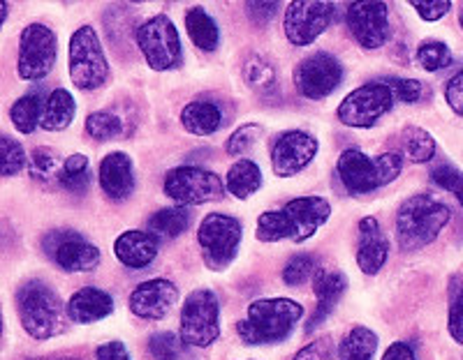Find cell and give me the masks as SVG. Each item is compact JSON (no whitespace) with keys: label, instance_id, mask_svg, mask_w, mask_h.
Segmentation results:
<instances>
[{"label":"cell","instance_id":"7bdbcfd3","mask_svg":"<svg viewBox=\"0 0 463 360\" xmlns=\"http://www.w3.org/2000/svg\"><path fill=\"white\" fill-rule=\"evenodd\" d=\"M383 84H387L392 88V93H394L396 99H401V102H420L421 95H424V86H421V81H417V78H405V77H384L380 78Z\"/></svg>","mask_w":463,"mask_h":360},{"label":"cell","instance_id":"4316f807","mask_svg":"<svg viewBox=\"0 0 463 360\" xmlns=\"http://www.w3.org/2000/svg\"><path fill=\"white\" fill-rule=\"evenodd\" d=\"M225 188L232 197L248 198L250 194H255L262 188V169L253 160H239L227 171Z\"/></svg>","mask_w":463,"mask_h":360},{"label":"cell","instance_id":"44dd1931","mask_svg":"<svg viewBox=\"0 0 463 360\" xmlns=\"http://www.w3.org/2000/svg\"><path fill=\"white\" fill-rule=\"evenodd\" d=\"M116 259L128 268H146L158 256V238L146 231H126L114 243Z\"/></svg>","mask_w":463,"mask_h":360},{"label":"cell","instance_id":"6da1fadb","mask_svg":"<svg viewBox=\"0 0 463 360\" xmlns=\"http://www.w3.org/2000/svg\"><path fill=\"white\" fill-rule=\"evenodd\" d=\"M332 215V204L322 197H299L292 198L280 210H267L258 219L260 243H279V240H292L304 243L313 238L322 225Z\"/></svg>","mask_w":463,"mask_h":360},{"label":"cell","instance_id":"ba28073f","mask_svg":"<svg viewBox=\"0 0 463 360\" xmlns=\"http://www.w3.org/2000/svg\"><path fill=\"white\" fill-rule=\"evenodd\" d=\"M241 238V222L237 217H232V215H206L202 219L200 229H197V243H200L204 262L211 271H225L237 259Z\"/></svg>","mask_w":463,"mask_h":360},{"label":"cell","instance_id":"e0dca14e","mask_svg":"<svg viewBox=\"0 0 463 360\" xmlns=\"http://www.w3.org/2000/svg\"><path fill=\"white\" fill-rule=\"evenodd\" d=\"M317 148H320V143L308 132H283L276 139L274 151H271V167H274V173L280 178L297 176L301 169H306L316 160Z\"/></svg>","mask_w":463,"mask_h":360},{"label":"cell","instance_id":"8fae6325","mask_svg":"<svg viewBox=\"0 0 463 360\" xmlns=\"http://www.w3.org/2000/svg\"><path fill=\"white\" fill-rule=\"evenodd\" d=\"M58 58L56 32L44 23H31L24 28L19 40V63L16 72L24 81H40L49 77Z\"/></svg>","mask_w":463,"mask_h":360},{"label":"cell","instance_id":"3957f363","mask_svg":"<svg viewBox=\"0 0 463 360\" xmlns=\"http://www.w3.org/2000/svg\"><path fill=\"white\" fill-rule=\"evenodd\" d=\"M452 210L431 194H415L403 201L396 213V238L408 252L431 245L445 226Z\"/></svg>","mask_w":463,"mask_h":360},{"label":"cell","instance_id":"277c9868","mask_svg":"<svg viewBox=\"0 0 463 360\" xmlns=\"http://www.w3.org/2000/svg\"><path fill=\"white\" fill-rule=\"evenodd\" d=\"M403 169V157L399 152H383L369 157L359 148H347L338 157L336 173L343 188L350 194H369L396 180Z\"/></svg>","mask_w":463,"mask_h":360},{"label":"cell","instance_id":"f6af8a7d","mask_svg":"<svg viewBox=\"0 0 463 360\" xmlns=\"http://www.w3.org/2000/svg\"><path fill=\"white\" fill-rule=\"evenodd\" d=\"M292 360H334V342L329 337H320L306 345Z\"/></svg>","mask_w":463,"mask_h":360},{"label":"cell","instance_id":"e575fe53","mask_svg":"<svg viewBox=\"0 0 463 360\" xmlns=\"http://www.w3.org/2000/svg\"><path fill=\"white\" fill-rule=\"evenodd\" d=\"M86 132L95 142H109L123 134V120L114 111H95L86 118Z\"/></svg>","mask_w":463,"mask_h":360},{"label":"cell","instance_id":"8d00e7d4","mask_svg":"<svg viewBox=\"0 0 463 360\" xmlns=\"http://www.w3.org/2000/svg\"><path fill=\"white\" fill-rule=\"evenodd\" d=\"M148 351L156 360H185V342L181 335L156 333L148 339Z\"/></svg>","mask_w":463,"mask_h":360},{"label":"cell","instance_id":"5b68a950","mask_svg":"<svg viewBox=\"0 0 463 360\" xmlns=\"http://www.w3.org/2000/svg\"><path fill=\"white\" fill-rule=\"evenodd\" d=\"M22 326L35 339H49L63 330V305L58 293L43 280H28L16 291Z\"/></svg>","mask_w":463,"mask_h":360},{"label":"cell","instance_id":"484cf974","mask_svg":"<svg viewBox=\"0 0 463 360\" xmlns=\"http://www.w3.org/2000/svg\"><path fill=\"white\" fill-rule=\"evenodd\" d=\"M185 31L193 44L202 51H216L221 44V31L204 7H190L185 12Z\"/></svg>","mask_w":463,"mask_h":360},{"label":"cell","instance_id":"1f68e13d","mask_svg":"<svg viewBox=\"0 0 463 360\" xmlns=\"http://www.w3.org/2000/svg\"><path fill=\"white\" fill-rule=\"evenodd\" d=\"M401 151L411 162L424 164L436 155V139L424 127L411 125L405 127L403 134H401Z\"/></svg>","mask_w":463,"mask_h":360},{"label":"cell","instance_id":"603a6c76","mask_svg":"<svg viewBox=\"0 0 463 360\" xmlns=\"http://www.w3.org/2000/svg\"><path fill=\"white\" fill-rule=\"evenodd\" d=\"M114 312V298L102 289L84 287L68 300V317L74 324H93Z\"/></svg>","mask_w":463,"mask_h":360},{"label":"cell","instance_id":"b9f144b4","mask_svg":"<svg viewBox=\"0 0 463 360\" xmlns=\"http://www.w3.org/2000/svg\"><path fill=\"white\" fill-rule=\"evenodd\" d=\"M260 134H262V127L255 125V123H246V125L237 127V130L232 132L230 142H227V152L230 155H243V152H248L255 146Z\"/></svg>","mask_w":463,"mask_h":360},{"label":"cell","instance_id":"7402d4cb","mask_svg":"<svg viewBox=\"0 0 463 360\" xmlns=\"http://www.w3.org/2000/svg\"><path fill=\"white\" fill-rule=\"evenodd\" d=\"M313 287H316L317 305L313 317L308 318V324H306V333H313V330H316L317 326H320L322 321L334 312V308L338 305L341 296L345 293L347 280L343 272L317 271L316 280H313Z\"/></svg>","mask_w":463,"mask_h":360},{"label":"cell","instance_id":"7dc6e473","mask_svg":"<svg viewBox=\"0 0 463 360\" xmlns=\"http://www.w3.org/2000/svg\"><path fill=\"white\" fill-rule=\"evenodd\" d=\"M95 358L98 360H130L126 345L123 342H107V345L98 346L95 351Z\"/></svg>","mask_w":463,"mask_h":360},{"label":"cell","instance_id":"836d02e7","mask_svg":"<svg viewBox=\"0 0 463 360\" xmlns=\"http://www.w3.org/2000/svg\"><path fill=\"white\" fill-rule=\"evenodd\" d=\"M89 183V157L81 155V152H74V155L65 157L63 171H61V183L58 185L68 189V192H86Z\"/></svg>","mask_w":463,"mask_h":360},{"label":"cell","instance_id":"d6a6232c","mask_svg":"<svg viewBox=\"0 0 463 360\" xmlns=\"http://www.w3.org/2000/svg\"><path fill=\"white\" fill-rule=\"evenodd\" d=\"M28 171H31L33 180L43 185H52L53 180L61 183V171H63V162H61V157L53 148L43 146L37 148L35 152L28 160Z\"/></svg>","mask_w":463,"mask_h":360},{"label":"cell","instance_id":"4dcf8cb0","mask_svg":"<svg viewBox=\"0 0 463 360\" xmlns=\"http://www.w3.org/2000/svg\"><path fill=\"white\" fill-rule=\"evenodd\" d=\"M43 111H44V102L40 95L37 93L24 95V97L16 99L10 109L12 125H14L19 132H24V134H33V132L37 130V125L43 123Z\"/></svg>","mask_w":463,"mask_h":360},{"label":"cell","instance_id":"60d3db41","mask_svg":"<svg viewBox=\"0 0 463 360\" xmlns=\"http://www.w3.org/2000/svg\"><path fill=\"white\" fill-rule=\"evenodd\" d=\"M431 180L438 188L452 192L458 204L463 206V173L457 167H452V164H440V167L431 169Z\"/></svg>","mask_w":463,"mask_h":360},{"label":"cell","instance_id":"83f0119b","mask_svg":"<svg viewBox=\"0 0 463 360\" xmlns=\"http://www.w3.org/2000/svg\"><path fill=\"white\" fill-rule=\"evenodd\" d=\"M190 226V210L188 206H172V208H163L158 213H153L148 219V229L156 238L172 240L179 238L184 231Z\"/></svg>","mask_w":463,"mask_h":360},{"label":"cell","instance_id":"681fc988","mask_svg":"<svg viewBox=\"0 0 463 360\" xmlns=\"http://www.w3.org/2000/svg\"><path fill=\"white\" fill-rule=\"evenodd\" d=\"M383 360H417V355L411 345H405V342H394L390 349L384 351Z\"/></svg>","mask_w":463,"mask_h":360},{"label":"cell","instance_id":"f35d334b","mask_svg":"<svg viewBox=\"0 0 463 360\" xmlns=\"http://www.w3.org/2000/svg\"><path fill=\"white\" fill-rule=\"evenodd\" d=\"M417 60L427 72H438V69H445L452 63V51L445 42L431 40V42H424L417 49Z\"/></svg>","mask_w":463,"mask_h":360},{"label":"cell","instance_id":"4fadbf2b","mask_svg":"<svg viewBox=\"0 0 463 360\" xmlns=\"http://www.w3.org/2000/svg\"><path fill=\"white\" fill-rule=\"evenodd\" d=\"M44 254L68 272H89L100 263V250L80 231L53 229L43 238Z\"/></svg>","mask_w":463,"mask_h":360},{"label":"cell","instance_id":"30bf717a","mask_svg":"<svg viewBox=\"0 0 463 360\" xmlns=\"http://www.w3.org/2000/svg\"><path fill=\"white\" fill-rule=\"evenodd\" d=\"M227 188L218 173L202 167H174L165 173V194L181 206H197L218 201Z\"/></svg>","mask_w":463,"mask_h":360},{"label":"cell","instance_id":"ffe728a7","mask_svg":"<svg viewBox=\"0 0 463 360\" xmlns=\"http://www.w3.org/2000/svg\"><path fill=\"white\" fill-rule=\"evenodd\" d=\"M100 188L111 201H123L135 189V169L126 152H109L100 162Z\"/></svg>","mask_w":463,"mask_h":360},{"label":"cell","instance_id":"74e56055","mask_svg":"<svg viewBox=\"0 0 463 360\" xmlns=\"http://www.w3.org/2000/svg\"><path fill=\"white\" fill-rule=\"evenodd\" d=\"M0 157H3V176L10 178V176H16L19 171H24L28 164V157H26V151H24V146L19 142H14L12 136L3 134L0 136Z\"/></svg>","mask_w":463,"mask_h":360},{"label":"cell","instance_id":"7a4b0ae2","mask_svg":"<svg viewBox=\"0 0 463 360\" xmlns=\"http://www.w3.org/2000/svg\"><path fill=\"white\" fill-rule=\"evenodd\" d=\"M304 317V308L289 298H260L250 303L243 321H239V335L246 345H276L292 335Z\"/></svg>","mask_w":463,"mask_h":360},{"label":"cell","instance_id":"f546056e","mask_svg":"<svg viewBox=\"0 0 463 360\" xmlns=\"http://www.w3.org/2000/svg\"><path fill=\"white\" fill-rule=\"evenodd\" d=\"M243 77H246L248 86L260 95H274L279 90V74H276V68L269 63L267 58L258 56V53L246 58Z\"/></svg>","mask_w":463,"mask_h":360},{"label":"cell","instance_id":"f907efd6","mask_svg":"<svg viewBox=\"0 0 463 360\" xmlns=\"http://www.w3.org/2000/svg\"><path fill=\"white\" fill-rule=\"evenodd\" d=\"M458 23H461V28H463V12H461V19H458Z\"/></svg>","mask_w":463,"mask_h":360},{"label":"cell","instance_id":"52a82bcc","mask_svg":"<svg viewBox=\"0 0 463 360\" xmlns=\"http://www.w3.org/2000/svg\"><path fill=\"white\" fill-rule=\"evenodd\" d=\"M179 335L185 346H197V349L216 342L221 335V303L211 289H195L185 298Z\"/></svg>","mask_w":463,"mask_h":360},{"label":"cell","instance_id":"8992f818","mask_svg":"<svg viewBox=\"0 0 463 360\" xmlns=\"http://www.w3.org/2000/svg\"><path fill=\"white\" fill-rule=\"evenodd\" d=\"M70 78L81 90H95L107 84L109 63L100 37L90 26H81L70 37Z\"/></svg>","mask_w":463,"mask_h":360},{"label":"cell","instance_id":"d6986e66","mask_svg":"<svg viewBox=\"0 0 463 360\" xmlns=\"http://www.w3.org/2000/svg\"><path fill=\"white\" fill-rule=\"evenodd\" d=\"M387 256H390V240L380 229L378 219L364 217L359 222L357 266L366 275H378L380 268L387 263Z\"/></svg>","mask_w":463,"mask_h":360},{"label":"cell","instance_id":"9c48e42d","mask_svg":"<svg viewBox=\"0 0 463 360\" xmlns=\"http://www.w3.org/2000/svg\"><path fill=\"white\" fill-rule=\"evenodd\" d=\"M137 47L148 68L156 72L179 68L184 58L179 31L167 14L151 16L137 28Z\"/></svg>","mask_w":463,"mask_h":360},{"label":"cell","instance_id":"f1b7e54d","mask_svg":"<svg viewBox=\"0 0 463 360\" xmlns=\"http://www.w3.org/2000/svg\"><path fill=\"white\" fill-rule=\"evenodd\" d=\"M378 335L366 326H354L338 345V360H373Z\"/></svg>","mask_w":463,"mask_h":360},{"label":"cell","instance_id":"7c38bea8","mask_svg":"<svg viewBox=\"0 0 463 360\" xmlns=\"http://www.w3.org/2000/svg\"><path fill=\"white\" fill-rule=\"evenodd\" d=\"M394 93L383 81L364 84L338 105V120L347 127H373L394 106Z\"/></svg>","mask_w":463,"mask_h":360},{"label":"cell","instance_id":"d4e9b609","mask_svg":"<svg viewBox=\"0 0 463 360\" xmlns=\"http://www.w3.org/2000/svg\"><path fill=\"white\" fill-rule=\"evenodd\" d=\"M181 125L185 127V132L195 136H209L213 132H218V127L222 125V114L213 102H190L185 105V109L181 111Z\"/></svg>","mask_w":463,"mask_h":360},{"label":"cell","instance_id":"9a60e30c","mask_svg":"<svg viewBox=\"0 0 463 360\" xmlns=\"http://www.w3.org/2000/svg\"><path fill=\"white\" fill-rule=\"evenodd\" d=\"M343 81V65L326 51L306 56L295 69V86L304 97L322 99L332 95Z\"/></svg>","mask_w":463,"mask_h":360},{"label":"cell","instance_id":"ee69618b","mask_svg":"<svg viewBox=\"0 0 463 360\" xmlns=\"http://www.w3.org/2000/svg\"><path fill=\"white\" fill-rule=\"evenodd\" d=\"M411 5L412 10L429 23L440 22L442 16L452 10V3H449V0H431V3H427V0H412Z\"/></svg>","mask_w":463,"mask_h":360},{"label":"cell","instance_id":"ab89813d","mask_svg":"<svg viewBox=\"0 0 463 360\" xmlns=\"http://www.w3.org/2000/svg\"><path fill=\"white\" fill-rule=\"evenodd\" d=\"M317 272L316 256L313 254H297L288 262V266L283 268V280L289 287H299L306 280H311Z\"/></svg>","mask_w":463,"mask_h":360},{"label":"cell","instance_id":"ac0fdd59","mask_svg":"<svg viewBox=\"0 0 463 360\" xmlns=\"http://www.w3.org/2000/svg\"><path fill=\"white\" fill-rule=\"evenodd\" d=\"M176 300H179L176 284L172 280H165V277H156V280L142 282L132 291L130 312L139 318L158 321V318L167 317Z\"/></svg>","mask_w":463,"mask_h":360},{"label":"cell","instance_id":"c3c4849f","mask_svg":"<svg viewBox=\"0 0 463 360\" xmlns=\"http://www.w3.org/2000/svg\"><path fill=\"white\" fill-rule=\"evenodd\" d=\"M246 12L253 22L267 23L279 12V3H248Z\"/></svg>","mask_w":463,"mask_h":360},{"label":"cell","instance_id":"bcb514c9","mask_svg":"<svg viewBox=\"0 0 463 360\" xmlns=\"http://www.w3.org/2000/svg\"><path fill=\"white\" fill-rule=\"evenodd\" d=\"M445 99H448L449 109L454 114L463 115V69L448 81V86H445Z\"/></svg>","mask_w":463,"mask_h":360},{"label":"cell","instance_id":"5bb4252c","mask_svg":"<svg viewBox=\"0 0 463 360\" xmlns=\"http://www.w3.org/2000/svg\"><path fill=\"white\" fill-rule=\"evenodd\" d=\"M338 10L334 3L295 0L285 10V35L295 47H308L336 22Z\"/></svg>","mask_w":463,"mask_h":360},{"label":"cell","instance_id":"d590c367","mask_svg":"<svg viewBox=\"0 0 463 360\" xmlns=\"http://www.w3.org/2000/svg\"><path fill=\"white\" fill-rule=\"evenodd\" d=\"M448 296H449L448 330L454 337V342L463 345V275L452 277Z\"/></svg>","mask_w":463,"mask_h":360},{"label":"cell","instance_id":"2e32d148","mask_svg":"<svg viewBox=\"0 0 463 360\" xmlns=\"http://www.w3.org/2000/svg\"><path fill=\"white\" fill-rule=\"evenodd\" d=\"M347 28L364 49H380L392 35L387 3H353L347 7Z\"/></svg>","mask_w":463,"mask_h":360},{"label":"cell","instance_id":"cb8c5ba5","mask_svg":"<svg viewBox=\"0 0 463 360\" xmlns=\"http://www.w3.org/2000/svg\"><path fill=\"white\" fill-rule=\"evenodd\" d=\"M74 114H77V102H74L72 93L65 88H56L44 99L43 123H40V127L47 132H63L72 125Z\"/></svg>","mask_w":463,"mask_h":360}]
</instances>
